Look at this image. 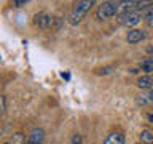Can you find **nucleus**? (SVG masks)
<instances>
[{"label":"nucleus","instance_id":"obj_1","mask_svg":"<svg viewBox=\"0 0 153 144\" xmlns=\"http://www.w3.org/2000/svg\"><path fill=\"white\" fill-rule=\"evenodd\" d=\"M93 7H94V0H83V2H76L74 10L70 11L69 22L72 24V26L80 24L81 21H83V18L86 16V13H88Z\"/></svg>","mask_w":153,"mask_h":144},{"label":"nucleus","instance_id":"obj_2","mask_svg":"<svg viewBox=\"0 0 153 144\" xmlns=\"http://www.w3.org/2000/svg\"><path fill=\"white\" fill-rule=\"evenodd\" d=\"M120 8H121V2H112V0H108V2H102L97 7L96 10V18L100 19V21H104V19H108L115 16Z\"/></svg>","mask_w":153,"mask_h":144},{"label":"nucleus","instance_id":"obj_3","mask_svg":"<svg viewBox=\"0 0 153 144\" xmlns=\"http://www.w3.org/2000/svg\"><path fill=\"white\" fill-rule=\"evenodd\" d=\"M142 18L143 14L139 10H129V11H123L120 14V24H123L126 27H134L142 21Z\"/></svg>","mask_w":153,"mask_h":144},{"label":"nucleus","instance_id":"obj_4","mask_svg":"<svg viewBox=\"0 0 153 144\" xmlns=\"http://www.w3.org/2000/svg\"><path fill=\"white\" fill-rule=\"evenodd\" d=\"M53 16L50 13H46V11H40V13H37L35 16H33V24H35L37 27H40V29H48V27H51L53 26Z\"/></svg>","mask_w":153,"mask_h":144},{"label":"nucleus","instance_id":"obj_5","mask_svg":"<svg viewBox=\"0 0 153 144\" xmlns=\"http://www.w3.org/2000/svg\"><path fill=\"white\" fill-rule=\"evenodd\" d=\"M45 141V131L40 127H35L27 138V144H43Z\"/></svg>","mask_w":153,"mask_h":144},{"label":"nucleus","instance_id":"obj_6","mask_svg":"<svg viewBox=\"0 0 153 144\" xmlns=\"http://www.w3.org/2000/svg\"><path fill=\"white\" fill-rule=\"evenodd\" d=\"M145 37H147L145 31H142V29H132V31L128 32L126 40H128V43H131V45H136V43L142 42Z\"/></svg>","mask_w":153,"mask_h":144},{"label":"nucleus","instance_id":"obj_7","mask_svg":"<svg viewBox=\"0 0 153 144\" xmlns=\"http://www.w3.org/2000/svg\"><path fill=\"white\" fill-rule=\"evenodd\" d=\"M104 144H124V134L121 131H113L105 138Z\"/></svg>","mask_w":153,"mask_h":144},{"label":"nucleus","instance_id":"obj_8","mask_svg":"<svg viewBox=\"0 0 153 144\" xmlns=\"http://www.w3.org/2000/svg\"><path fill=\"white\" fill-rule=\"evenodd\" d=\"M137 86L142 90H153V77L152 75H142L140 79L137 80Z\"/></svg>","mask_w":153,"mask_h":144},{"label":"nucleus","instance_id":"obj_9","mask_svg":"<svg viewBox=\"0 0 153 144\" xmlns=\"http://www.w3.org/2000/svg\"><path fill=\"white\" fill-rule=\"evenodd\" d=\"M152 103H153V90H148L145 93L137 96V104L139 106H147V104H152Z\"/></svg>","mask_w":153,"mask_h":144},{"label":"nucleus","instance_id":"obj_10","mask_svg":"<svg viewBox=\"0 0 153 144\" xmlns=\"http://www.w3.org/2000/svg\"><path fill=\"white\" fill-rule=\"evenodd\" d=\"M140 142L142 144H153V131L150 130H143L140 133Z\"/></svg>","mask_w":153,"mask_h":144},{"label":"nucleus","instance_id":"obj_11","mask_svg":"<svg viewBox=\"0 0 153 144\" xmlns=\"http://www.w3.org/2000/svg\"><path fill=\"white\" fill-rule=\"evenodd\" d=\"M140 67L145 72H153V61H152V58H147V59H143L140 62Z\"/></svg>","mask_w":153,"mask_h":144},{"label":"nucleus","instance_id":"obj_12","mask_svg":"<svg viewBox=\"0 0 153 144\" xmlns=\"http://www.w3.org/2000/svg\"><path fill=\"white\" fill-rule=\"evenodd\" d=\"M72 144H81V136L80 134H74V136H72Z\"/></svg>","mask_w":153,"mask_h":144},{"label":"nucleus","instance_id":"obj_13","mask_svg":"<svg viewBox=\"0 0 153 144\" xmlns=\"http://www.w3.org/2000/svg\"><path fill=\"white\" fill-rule=\"evenodd\" d=\"M22 5H27V0H16L14 2V7H22Z\"/></svg>","mask_w":153,"mask_h":144},{"label":"nucleus","instance_id":"obj_14","mask_svg":"<svg viewBox=\"0 0 153 144\" xmlns=\"http://www.w3.org/2000/svg\"><path fill=\"white\" fill-rule=\"evenodd\" d=\"M110 72H112V67H104L99 70V74H110Z\"/></svg>","mask_w":153,"mask_h":144},{"label":"nucleus","instance_id":"obj_15","mask_svg":"<svg viewBox=\"0 0 153 144\" xmlns=\"http://www.w3.org/2000/svg\"><path fill=\"white\" fill-rule=\"evenodd\" d=\"M147 117H148V120H152V122H153V115H152V114H148Z\"/></svg>","mask_w":153,"mask_h":144},{"label":"nucleus","instance_id":"obj_16","mask_svg":"<svg viewBox=\"0 0 153 144\" xmlns=\"http://www.w3.org/2000/svg\"><path fill=\"white\" fill-rule=\"evenodd\" d=\"M3 144H10V142H3Z\"/></svg>","mask_w":153,"mask_h":144}]
</instances>
